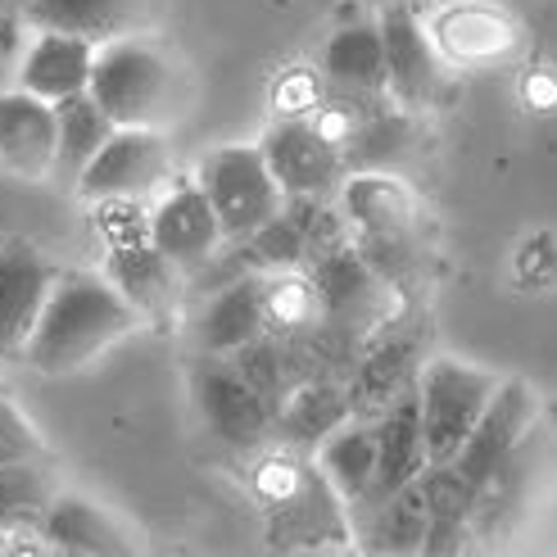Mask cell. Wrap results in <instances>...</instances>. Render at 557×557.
<instances>
[{"mask_svg":"<svg viewBox=\"0 0 557 557\" xmlns=\"http://www.w3.org/2000/svg\"><path fill=\"white\" fill-rule=\"evenodd\" d=\"M141 326L123 295L100 272H54L46 309L23 349V363L41 376H73L91 368L100 354L127 341Z\"/></svg>","mask_w":557,"mask_h":557,"instance_id":"obj_1","label":"cell"},{"mask_svg":"<svg viewBox=\"0 0 557 557\" xmlns=\"http://www.w3.org/2000/svg\"><path fill=\"white\" fill-rule=\"evenodd\" d=\"M87 96L114 127L163 132L173 119H182L186 77L169 50L146 37H123L96 50Z\"/></svg>","mask_w":557,"mask_h":557,"instance_id":"obj_2","label":"cell"},{"mask_svg":"<svg viewBox=\"0 0 557 557\" xmlns=\"http://www.w3.org/2000/svg\"><path fill=\"white\" fill-rule=\"evenodd\" d=\"M259 504L268 517V535L286 553H318L349 544V512L336 494L326 490L318 467L299 454H272L259 476Z\"/></svg>","mask_w":557,"mask_h":557,"instance_id":"obj_3","label":"cell"},{"mask_svg":"<svg viewBox=\"0 0 557 557\" xmlns=\"http://www.w3.org/2000/svg\"><path fill=\"white\" fill-rule=\"evenodd\" d=\"M336 205L345 213V222L354 227V249L363 255L389 286L399 282L404 272H412L417 255H422V205L404 177H349L336 195Z\"/></svg>","mask_w":557,"mask_h":557,"instance_id":"obj_4","label":"cell"},{"mask_svg":"<svg viewBox=\"0 0 557 557\" xmlns=\"http://www.w3.org/2000/svg\"><path fill=\"white\" fill-rule=\"evenodd\" d=\"M417 417H422V440H426V462L444 467L454 462L467 435L476 431L485 417L498 376L462 363V358H431L417 372Z\"/></svg>","mask_w":557,"mask_h":557,"instance_id":"obj_5","label":"cell"},{"mask_svg":"<svg viewBox=\"0 0 557 557\" xmlns=\"http://www.w3.org/2000/svg\"><path fill=\"white\" fill-rule=\"evenodd\" d=\"M195 186L205 190V200L222 227V240H236V245L249 240L259 227H268L286 205V195L276 190L259 146H218L213 154H205Z\"/></svg>","mask_w":557,"mask_h":557,"instance_id":"obj_6","label":"cell"},{"mask_svg":"<svg viewBox=\"0 0 557 557\" xmlns=\"http://www.w3.org/2000/svg\"><path fill=\"white\" fill-rule=\"evenodd\" d=\"M259 154L286 200H336L349 182L336 141L313 119H276L263 132Z\"/></svg>","mask_w":557,"mask_h":557,"instance_id":"obj_7","label":"cell"},{"mask_svg":"<svg viewBox=\"0 0 557 557\" xmlns=\"http://www.w3.org/2000/svg\"><path fill=\"white\" fill-rule=\"evenodd\" d=\"M173 177V146L163 132H141V127H114V136L100 146V154L87 163V173L77 177V195L87 205H109V200H136L154 195Z\"/></svg>","mask_w":557,"mask_h":557,"instance_id":"obj_8","label":"cell"},{"mask_svg":"<svg viewBox=\"0 0 557 557\" xmlns=\"http://www.w3.org/2000/svg\"><path fill=\"white\" fill-rule=\"evenodd\" d=\"M309 286L318 295V313L331 331H345V336H368L376 331L389 309H395V290H389L385 276L358 255L354 245L326 255L322 263L309 268Z\"/></svg>","mask_w":557,"mask_h":557,"instance_id":"obj_9","label":"cell"},{"mask_svg":"<svg viewBox=\"0 0 557 557\" xmlns=\"http://www.w3.org/2000/svg\"><path fill=\"white\" fill-rule=\"evenodd\" d=\"M381 27V50H385V100L404 109V114H422V109L440 104L449 91V73L412 10L395 5L376 18Z\"/></svg>","mask_w":557,"mask_h":557,"instance_id":"obj_10","label":"cell"},{"mask_svg":"<svg viewBox=\"0 0 557 557\" xmlns=\"http://www.w3.org/2000/svg\"><path fill=\"white\" fill-rule=\"evenodd\" d=\"M535 417H540L535 385H525V381H498V389H494L485 417L476 422V431L467 435L458 458L444 462V467H449L454 481H462L471 494H481L498 476V467H504L521 449V440L531 435Z\"/></svg>","mask_w":557,"mask_h":557,"instance_id":"obj_11","label":"cell"},{"mask_svg":"<svg viewBox=\"0 0 557 557\" xmlns=\"http://www.w3.org/2000/svg\"><path fill=\"white\" fill-rule=\"evenodd\" d=\"M190 395L205 426L232 449H263L272 440V408L245 385L232 358L200 354V363L190 368Z\"/></svg>","mask_w":557,"mask_h":557,"instance_id":"obj_12","label":"cell"},{"mask_svg":"<svg viewBox=\"0 0 557 557\" xmlns=\"http://www.w3.org/2000/svg\"><path fill=\"white\" fill-rule=\"evenodd\" d=\"M50 286H54V268L33 240L23 236L0 240V363L23 358Z\"/></svg>","mask_w":557,"mask_h":557,"instance_id":"obj_13","label":"cell"},{"mask_svg":"<svg viewBox=\"0 0 557 557\" xmlns=\"http://www.w3.org/2000/svg\"><path fill=\"white\" fill-rule=\"evenodd\" d=\"M146 218H150L146 222L150 245L177 272H190V268L209 263L218 255V245H222V227H218L209 200H205V190L195 186V177L173 182L169 190L159 195V205Z\"/></svg>","mask_w":557,"mask_h":557,"instance_id":"obj_14","label":"cell"},{"mask_svg":"<svg viewBox=\"0 0 557 557\" xmlns=\"http://www.w3.org/2000/svg\"><path fill=\"white\" fill-rule=\"evenodd\" d=\"M417 141H422V132H417V119L404 114L395 104H376L368 109L363 119L354 127L341 132V163L349 177H363V173H376V177H404L408 163L417 154Z\"/></svg>","mask_w":557,"mask_h":557,"instance_id":"obj_15","label":"cell"},{"mask_svg":"<svg viewBox=\"0 0 557 557\" xmlns=\"http://www.w3.org/2000/svg\"><path fill=\"white\" fill-rule=\"evenodd\" d=\"M372 431H376V481L354 512H363V508L381 504V498L408 490L412 481H422L431 471L426 440H422V417H417V389H408V395H399L395 404H389L372 422Z\"/></svg>","mask_w":557,"mask_h":557,"instance_id":"obj_16","label":"cell"},{"mask_svg":"<svg viewBox=\"0 0 557 557\" xmlns=\"http://www.w3.org/2000/svg\"><path fill=\"white\" fill-rule=\"evenodd\" d=\"M37 540L82 557H141V544H136V535L114 512L69 490L54 494V504L37 525Z\"/></svg>","mask_w":557,"mask_h":557,"instance_id":"obj_17","label":"cell"},{"mask_svg":"<svg viewBox=\"0 0 557 557\" xmlns=\"http://www.w3.org/2000/svg\"><path fill=\"white\" fill-rule=\"evenodd\" d=\"M0 173L14 182H46L54 173V104L18 87L0 96Z\"/></svg>","mask_w":557,"mask_h":557,"instance_id":"obj_18","label":"cell"},{"mask_svg":"<svg viewBox=\"0 0 557 557\" xmlns=\"http://www.w3.org/2000/svg\"><path fill=\"white\" fill-rule=\"evenodd\" d=\"M426 531H431L426 481H412L408 490L381 498V504L349 512V535L358 553H368V557H422Z\"/></svg>","mask_w":557,"mask_h":557,"instance_id":"obj_19","label":"cell"},{"mask_svg":"<svg viewBox=\"0 0 557 557\" xmlns=\"http://www.w3.org/2000/svg\"><path fill=\"white\" fill-rule=\"evenodd\" d=\"M104 282L123 295L127 309L141 322H163L177 309L182 295V272L159 255L150 240H132V245H114L104 259Z\"/></svg>","mask_w":557,"mask_h":557,"instance_id":"obj_20","label":"cell"},{"mask_svg":"<svg viewBox=\"0 0 557 557\" xmlns=\"http://www.w3.org/2000/svg\"><path fill=\"white\" fill-rule=\"evenodd\" d=\"M263 336H268V276H255V272L222 286L200 313V322H195L200 354H213V358H232Z\"/></svg>","mask_w":557,"mask_h":557,"instance_id":"obj_21","label":"cell"},{"mask_svg":"<svg viewBox=\"0 0 557 557\" xmlns=\"http://www.w3.org/2000/svg\"><path fill=\"white\" fill-rule=\"evenodd\" d=\"M27 23L37 33L77 37L100 50L109 41L141 37L146 0H27Z\"/></svg>","mask_w":557,"mask_h":557,"instance_id":"obj_22","label":"cell"},{"mask_svg":"<svg viewBox=\"0 0 557 557\" xmlns=\"http://www.w3.org/2000/svg\"><path fill=\"white\" fill-rule=\"evenodd\" d=\"M322 73L326 87L349 104H385V50H381V27L376 18L345 23L322 50Z\"/></svg>","mask_w":557,"mask_h":557,"instance_id":"obj_23","label":"cell"},{"mask_svg":"<svg viewBox=\"0 0 557 557\" xmlns=\"http://www.w3.org/2000/svg\"><path fill=\"white\" fill-rule=\"evenodd\" d=\"M91 64H96V46L77 37H60V33H37L18 60V91L37 96L46 104L73 100L87 91Z\"/></svg>","mask_w":557,"mask_h":557,"instance_id":"obj_24","label":"cell"},{"mask_svg":"<svg viewBox=\"0 0 557 557\" xmlns=\"http://www.w3.org/2000/svg\"><path fill=\"white\" fill-rule=\"evenodd\" d=\"M349 422V399H345V385L336 381H299L290 395L282 399V408L272 412V435L286 444V454H299V458H313L318 444L341 431Z\"/></svg>","mask_w":557,"mask_h":557,"instance_id":"obj_25","label":"cell"},{"mask_svg":"<svg viewBox=\"0 0 557 557\" xmlns=\"http://www.w3.org/2000/svg\"><path fill=\"white\" fill-rule=\"evenodd\" d=\"M313 467L326 481V490L345 504V512H354L376 481V431H372V422H354L349 417L341 431H331L318 444Z\"/></svg>","mask_w":557,"mask_h":557,"instance_id":"obj_26","label":"cell"},{"mask_svg":"<svg viewBox=\"0 0 557 557\" xmlns=\"http://www.w3.org/2000/svg\"><path fill=\"white\" fill-rule=\"evenodd\" d=\"M435 50L440 60L449 64H476V60H494V54L512 50V23L490 10V5H476V0H467V5H454L440 14V27H435Z\"/></svg>","mask_w":557,"mask_h":557,"instance_id":"obj_27","label":"cell"},{"mask_svg":"<svg viewBox=\"0 0 557 557\" xmlns=\"http://www.w3.org/2000/svg\"><path fill=\"white\" fill-rule=\"evenodd\" d=\"M114 136V123L100 114V104L82 91L73 100L54 104V173L69 186H77V177L87 173V163L100 154V146Z\"/></svg>","mask_w":557,"mask_h":557,"instance_id":"obj_28","label":"cell"},{"mask_svg":"<svg viewBox=\"0 0 557 557\" xmlns=\"http://www.w3.org/2000/svg\"><path fill=\"white\" fill-rule=\"evenodd\" d=\"M412 349L404 341H389V345H376L363 363H358L354 381L345 385V399H349V417L354 422H376V417L395 404L399 395L412 389Z\"/></svg>","mask_w":557,"mask_h":557,"instance_id":"obj_29","label":"cell"},{"mask_svg":"<svg viewBox=\"0 0 557 557\" xmlns=\"http://www.w3.org/2000/svg\"><path fill=\"white\" fill-rule=\"evenodd\" d=\"M54 494L60 485H54L46 458L0 467V531L14 540H37V525L54 504Z\"/></svg>","mask_w":557,"mask_h":557,"instance_id":"obj_30","label":"cell"},{"mask_svg":"<svg viewBox=\"0 0 557 557\" xmlns=\"http://www.w3.org/2000/svg\"><path fill=\"white\" fill-rule=\"evenodd\" d=\"M37 458H46V444H41L37 426L27 422V417L10 399H0V467L37 462Z\"/></svg>","mask_w":557,"mask_h":557,"instance_id":"obj_31","label":"cell"},{"mask_svg":"<svg viewBox=\"0 0 557 557\" xmlns=\"http://www.w3.org/2000/svg\"><path fill=\"white\" fill-rule=\"evenodd\" d=\"M18 544H23V540H14V535L0 531V557H18Z\"/></svg>","mask_w":557,"mask_h":557,"instance_id":"obj_32","label":"cell"},{"mask_svg":"<svg viewBox=\"0 0 557 557\" xmlns=\"http://www.w3.org/2000/svg\"><path fill=\"white\" fill-rule=\"evenodd\" d=\"M341 557H368V553H358V548H354V553H341Z\"/></svg>","mask_w":557,"mask_h":557,"instance_id":"obj_33","label":"cell"}]
</instances>
